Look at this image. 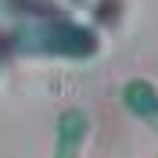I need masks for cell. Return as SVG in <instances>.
<instances>
[{
	"instance_id": "cell-3",
	"label": "cell",
	"mask_w": 158,
	"mask_h": 158,
	"mask_svg": "<svg viewBox=\"0 0 158 158\" xmlns=\"http://www.w3.org/2000/svg\"><path fill=\"white\" fill-rule=\"evenodd\" d=\"M118 101H122V108L137 118L148 133L158 137V83H151V79H144V76H133V79L122 83Z\"/></svg>"
},
{
	"instance_id": "cell-4",
	"label": "cell",
	"mask_w": 158,
	"mask_h": 158,
	"mask_svg": "<svg viewBox=\"0 0 158 158\" xmlns=\"http://www.w3.org/2000/svg\"><path fill=\"white\" fill-rule=\"evenodd\" d=\"M155 158H158V155H155Z\"/></svg>"
},
{
	"instance_id": "cell-1",
	"label": "cell",
	"mask_w": 158,
	"mask_h": 158,
	"mask_svg": "<svg viewBox=\"0 0 158 158\" xmlns=\"http://www.w3.org/2000/svg\"><path fill=\"white\" fill-rule=\"evenodd\" d=\"M15 43L22 54H36V58H94L101 50V36L90 25H79L72 18L50 15V18H25L22 29L15 32Z\"/></svg>"
},
{
	"instance_id": "cell-2",
	"label": "cell",
	"mask_w": 158,
	"mask_h": 158,
	"mask_svg": "<svg viewBox=\"0 0 158 158\" xmlns=\"http://www.w3.org/2000/svg\"><path fill=\"white\" fill-rule=\"evenodd\" d=\"M94 133V118L86 108H61L58 122H54V151L50 158H83Z\"/></svg>"
}]
</instances>
